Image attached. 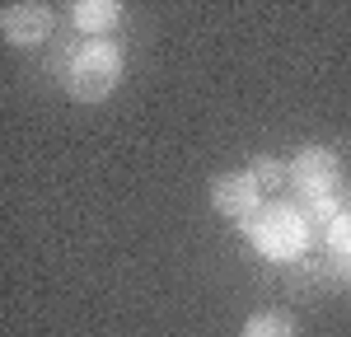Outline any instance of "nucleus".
Segmentation results:
<instances>
[{
    "label": "nucleus",
    "instance_id": "nucleus-1",
    "mask_svg": "<svg viewBox=\"0 0 351 337\" xmlns=\"http://www.w3.org/2000/svg\"><path fill=\"white\" fill-rule=\"evenodd\" d=\"M243 229H248L253 249L276 258V262L300 258V253H304V239H309V221H304L300 211H291V206H267V211H258Z\"/></svg>",
    "mask_w": 351,
    "mask_h": 337
},
{
    "label": "nucleus",
    "instance_id": "nucleus-2",
    "mask_svg": "<svg viewBox=\"0 0 351 337\" xmlns=\"http://www.w3.org/2000/svg\"><path fill=\"white\" fill-rule=\"evenodd\" d=\"M122 80V52L108 47V42H89L84 52H75L71 61V71H66V84H71V94L84 99V103H99V99H108L112 89Z\"/></svg>",
    "mask_w": 351,
    "mask_h": 337
},
{
    "label": "nucleus",
    "instance_id": "nucleus-3",
    "mask_svg": "<svg viewBox=\"0 0 351 337\" xmlns=\"http://www.w3.org/2000/svg\"><path fill=\"white\" fill-rule=\"evenodd\" d=\"M291 173H295V183H300L304 197H324V192L337 188V155H332L328 145H309V150L295 155Z\"/></svg>",
    "mask_w": 351,
    "mask_h": 337
},
{
    "label": "nucleus",
    "instance_id": "nucleus-4",
    "mask_svg": "<svg viewBox=\"0 0 351 337\" xmlns=\"http://www.w3.org/2000/svg\"><path fill=\"white\" fill-rule=\"evenodd\" d=\"M211 206H216L220 216H234V221H253L263 206H258V183L243 173V178H216V188H211Z\"/></svg>",
    "mask_w": 351,
    "mask_h": 337
},
{
    "label": "nucleus",
    "instance_id": "nucleus-5",
    "mask_svg": "<svg viewBox=\"0 0 351 337\" xmlns=\"http://www.w3.org/2000/svg\"><path fill=\"white\" fill-rule=\"evenodd\" d=\"M52 33V10L47 5H10L5 10V38L14 47H33Z\"/></svg>",
    "mask_w": 351,
    "mask_h": 337
},
{
    "label": "nucleus",
    "instance_id": "nucleus-6",
    "mask_svg": "<svg viewBox=\"0 0 351 337\" xmlns=\"http://www.w3.org/2000/svg\"><path fill=\"white\" fill-rule=\"evenodd\" d=\"M122 19V10L112 5V0H80L75 5V28H84V33H104V28H112Z\"/></svg>",
    "mask_w": 351,
    "mask_h": 337
},
{
    "label": "nucleus",
    "instance_id": "nucleus-7",
    "mask_svg": "<svg viewBox=\"0 0 351 337\" xmlns=\"http://www.w3.org/2000/svg\"><path fill=\"white\" fill-rule=\"evenodd\" d=\"M243 337H295V323L286 314H253L243 323Z\"/></svg>",
    "mask_w": 351,
    "mask_h": 337
},
{
    "label": "nucleus",
    "instance_id": "nucleus-8",
    "mask_svg": "<svg viewBox=\"0 0 351 337\" xmlns=\"http://www.w3.org/2000/svg\"><path fill=\"white\" fill-rule=\"evenodd\" d=\"M342 192L332 188V192H324V197H309V211H304V221H319V225H332L337 216H342Z\"/></svg>",
    "mask_w": 351,
    "mask_h": 337
},
{
    "label": "nucleus",
    "instance_id": "nucleus-9",
    "mask_svg": "<svg viewBox=\"0 0 351 337\" xmlns=\"http://www.w3.org/2000/svg\"><path fill=\"white\" fill-rule=\"evenodd\" d=\"M328 244H332V258H351V211H342L328 225Z\"/></svg>",
    "mask_w": 351,
    "mask_h": 337
},
{
    "label": "nucleus",
    "instance_id": "nucleus-10",
    "mask_svg": "<svg viewBox=\"0 0 351 337\" xmlns=\"http://www.w3.org/2000/svg\"><path fill=\"white\" fill-rule=\"evenodd\" d=\"M248 178L258 183V192H263V188H276V183H281V164L263 155V160H253V173H248Z\"/></svg>",
    "mask_w": 351,
    "mask_h": 337
},
{
    "label": "nucleus",
    "instance_id": "nucleus-11",
    "mask_svg": "<svg viewBox=\"0 0 351 337\" xmlns=\"http://www.w3.org/2000/svg\"><path fill=\"white\" fill-rule=\"evenodd\" d=\"M332 272H337L342 281H351V258H332Z\"/></svg>",
    "mask_w": 351,
    "mask_h": 337
}]
</instances>
